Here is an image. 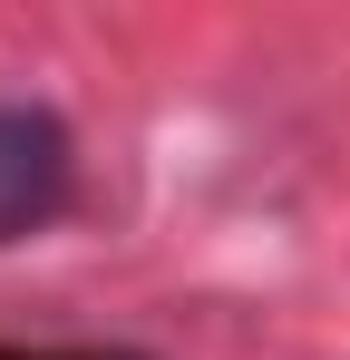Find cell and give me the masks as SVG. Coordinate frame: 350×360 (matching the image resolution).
Here are the masks:
<instances>
[{
	"instance_id": "2",
	"label": "cell",
	"mask_w": 350,
	"mask_h": 360,
	"mask_svg": "<svg viewBox=\"0 0 350 360\" xmlns=\"http://www.w3.org/2000/svg\"><path fill=\"white\" fill-rule=\"evenodd\" d=\"M10 360H136V351H10Z\"/></svg>"
},
{
	"instance_id": "1",
	"label": "cell",
	"mask_w": 350,
	"mask_h": 360,
	"mask_svg": "<svg viewBox=\"0 0 350 360\" xmlns=\"http://www.w3.org/2000/svg\"><path fill=\"white\" fill-rule=\"evenodd\" d=\"M68 185H78L68 127L49 108H30V98H0V243L39 234L58 205H68Z\"/></svg>"
}]
</instances>
